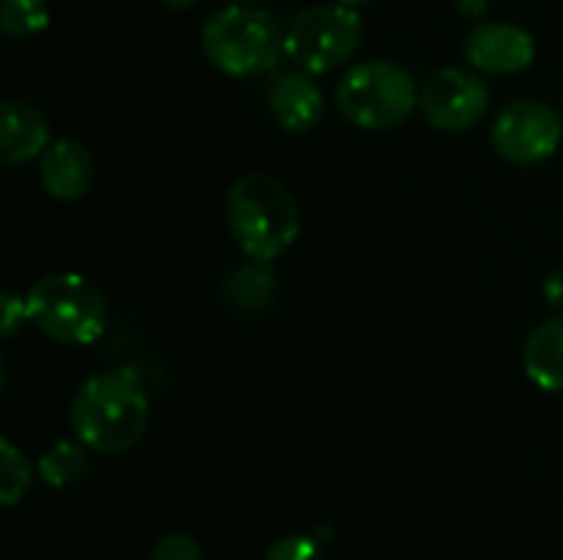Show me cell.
Returning a JSON list of instances; mask_svg holds the SVG:
<instances>
[{"label": "cell", "mask_w": 563, "mask_h": 560, "mask_svg": "<svg viewBox=\"0 0 563 560\" xmlns=\"http://www.w3.org/2000/svg\"><path fill=\"white\" fill-rule=\"evenodd\" d=\"M30 323L63 347H92L109 323L106 294L76 271L40 277L26 290Z\"/></svg>", "instance_id": "cell-4"}, {"label": "cell", "mask_w": 563, "mask_h": 560, "mask_svg": "<svg viewBox=\"0 0 563 560\" xmlns=\"http://www.w3.org/2000/svg\"><path fill=\"white\" fill-rule=\"evenodd\" d=\"M563 142V112L544 99H515L492 122V149L508 165H541Z\"/></svg>", "instance_id": "cell-7"}, {"label": "cell", "mask_w": 563, "mask_h": 560, "mask_svg": "<svg viewBox=\"0 0 563 560\" xmlns=\"http://www.w3.org/2000/svg\"><path fill=\"white\" fill-rule=\"evenodd\" d=\"M148 560H205L201 554V545L185 535V531H172V535H162L152 551H148Z\"/></svg>", "instance_id": "cell-19"}, {"label": "cell", "mask_w": 563, "mask_h": 560, "mask_svg": "<svg viewBox=\"0 0 563 560\" xmlns=\"http://www.w3.org/2000/svg\"><path fill=\"white\" fill-rule=\"evenodd\" d=\"M544 300H548L554 310H561L563 314V267L548 274V281H544Z\"/></svg>", "instance_id": "cell-21"}, {"label": "cell", "mask_w": 563, "mask_h": 560, "mask_svg": "<svg viewBox=\"0 0 563 560\" xmlns=\"http://www.w3.org/2000/svg\"><path fill=\"white\" fill-rule=\"evenodd\" d=\"M561 112H563V96H561Z\"/></svg>", "instance_id": "cell-26"}, {"label": "cell", "mask_w": 563, "mask_h": 560, "mask_svg": "<svg viewBox=\"0 0 563 560\" xmlns=\"http://www.w3.org/2000/svg\"><path fill=\"white\" fill-rule=\"evenodd\" d=\"M422 102L416 76L393 59L353 63L336 83L340 112L366 132H389L402 125Z\"/></svg>", "instance_id": "cell-5"}, {"label": "cell", "mask_w": 563, "mask_h": 560, "mask_svg": "<svg viewBox=\"0 0 563 560\" xmlns=\"http://www.w3.org/2000/svg\"><path fill=\"white\" fill-rule=\"evenodd\" d=\"M528 380L544 393L563 396V314L534 327L521 353Z\"/></svg>", "instance_id": "cell-13"}, {"label": "cell", "mask_w": 563, "mask_h": 560, "mask_svg": "<svg viewBox=\"0 0 563 560\" xmlns=\"http://www.w3.org/2000/svg\"><path fill=\"white\" fill-rule=\"evenodd\" d=\"M168 10H191V7H198L201 0H162Z\"/></svg>", "instance_id": "cell-23"}, {"label": "cell", "mask_w": 563, "mask_h": 560, "mask_svg": "<svg viewBox=\"0 0 563 560\" xmlns=\"http://www.w3.org/2000/svg\"><path fill=\"white\" fill-rule=\"evenodd\" d=\"M287 30L257 3H228L201 26V53L224 76H257L284 56Z\"/></svg>", "instance_id": "cell-3"}, {"label": "cell", "mask_w": 563, "mask_h": 560, "mask_svg": "<svg viewBox=\"0 0 563 560\" xmlns=\"http://www.w3.org/2000/svg\"><path fill=\"white\" fill-rule=\"evenodd\" d=\"M86 446L76 439V442H69V439H59V442H53V446H46L43 449V455H40V479L49 485V488H69V485H76L86 472H89V459H86Z\"/></svg>", "instance_id": "cell-15"}, {"label": "cell", "mask_w": 563, "mask_h": 560, "mask_svg": "<svg viewBox=\"0 0 563 560\" xmlns=\"http://www.w3.org/2000/svg\"><path fill=\"white\" fill-rule=\"evenodd\" d=\"M0 455H3V465H0V505L13 508L30 492V462L10 439L0 442Z\"/></svg>", "instance_id": "cell-17"}, {"label": "cell", "mask_w": 563, "mask_h": 560, "mask_svg": "<svg viewBox=\"0 0 563 560\" xmlns=\"http://www.w3.org/2000/svg\"><path fill=\"white\" fill-rule=\"evenodd\" d=\"M538 56L534 36L518 23H478L465 36V59L488 76H515Z\"/></svg>", "instance_id": "cell-9"}, {"label": "cell", "mask_w": 563, "mask_h": 560, "mask_svg": "<svg viewBox=\"0 0 563 560\" xmlns=\"http://www.w3.org/2000/svg\"><path fill=\"white\" fill-rule=\"evenodd\" d=\"M363 43V17L346 3H317L294 17L284 36V56L313 76L346 66Z\"/></svg>", "instance_id": "cell-6"}, {"label": "cell", "mask_w": 563, "mask_h": 560, "mask_svg": "<svg viewBox=\"0 0 563 560\" xmlns=\"http://www.w3.org/2000/svg\"><path fill=\"white\" fill-rule=\"evenodd\" d=\"M274 294H277V277L267 267V261H251L231 271L224 281V297L234 310H264L271 307Z\"/></svg>", "instance_id": "cell-14"}, {"label": "cell", "mask_w": 563, "mask_h": 560, "mask_svg": "<svg viewBox=\"0 0 563 560\" xmlns=\"http://www.w3.org/2000/svg\"><path fill=\"white\" fill-rule=\"evenodd\" d=\"M0 26L10 40H30L49 26L46 0H0Z\"/></svg>", "instance_id": "cell-16"}, {"label": "cell", "mask_w": 563, "mask_h": 560, "mask_svg": "<svg viewBox=\"0 0 563 560\" xmlns=\"http://www.w3.org/2000/svg\"><path fill=\"white\" fill-rule=\"evenodd\" d=\"M264 560H327L317 535H284L277 538Z\"/></svg>", "instance_id": "cell-18"}, {"label": "cell", "mask_w": 563, "mask_h": 560, "mask_svg": "<svg viewBox=\"0 0 563 560\" xmlns=\"http://www.w3.org/2000/svg\"><path fill=\"white\" fill-rule=\"evenodd\" d=\"M336 3H346V7H366V3H373V0H336Z\"/></svg>", "instance_id": "cell-24"}, {"label": "cell", "mask_w": 563, "mask_h": 560, "mask_svg": "<svg viewBox=\"0 0 563 560\" xmlns=\"http://www.w3.org/2000/svg\"><path fill=\"white\" fill-rule=\"evenodd\" d=\"M488 3H492V0H455L459 13L468 17V20H482V17L488 13Z\"/></svg>", "instance_id": "cell-22"}, {"label": "cell", "mask_w": 563, "mask_h": 560, "mask_svg": "<svg viewBox=\"0 0 563 560\" xmlns=\"http://www.w3.org/2000/svg\"><path fill=\"white\" fill-rule=\"evenodd\" d=\"M422 116L439 132H468L492 109V89L472 66H445L422 83Z\"/></svg>", "instance_id": "cell-8"}, {"label": "cell", "mask_w": 563, "mask_h": 560, "mask_svg": "<svg viewBox=\"0 0 563 560\" xmlns=\"http://www.w3.org/2000/svg\"><path fill=\"white\" fill-rule=\"evenodd\" d=\"M231 3H264V0H231Z\"/></svg>", "instance_id": "cell-25"}, {"label": "cell", "mask_w": 563, "mask_h": 560, "mask_svg": "<svg viewBox=\"0 0 563 560\" xmlns=\"http://www.w3.org/2000/svg\"><path fill=\"white\" fill-rule=\"evenodd\" d=\"M267 112L287 135H307L323 119V92L307 69H284L264 89Z\"/></svg>", "instance_id": "cell-10"}, {"label": "cell", "mask_w": 563, "mask_h": 560, "mask_svg": "<svg viewBox=\"0 0 563 560\" xmlns=\"http://www.w3.org/2000/svg\"><path fill=\"white\" fill-rule=\"evenodd\" d=\"M224 218L231 241L247 261H277L287 254L303 228L294 191L264 172H247L231 182L224 195Z\"/></svg>", "instance_id": "cell-2"}, {"label": "cell", "mask_w": 563, "mask_h": 560, "mask_svg": "<svg viewBox=\"0 0 563 560\" xmlns=\"http://www.w3.org/2000/svg\"><path fill=\"white\" fill-rule=\"evenodd\" d=\"M0 304H3V320H0V333H3V340H13L16 337V330L30 320V307H26V297H20L16 290H3V297H0Z\"/></svg>", "instance_id": "cell-20"}, {"label": "cell", "mask_w": 563, "mask_h": 560, "mask_svg": "<svg viewBox=\"0 0 563 560\" xmlns=\"http://www.w3.org/2000/svg\"><path fill=\"white\" fill-rule=\"evenodd\" d=\"M96 182V162L76 139H53L40 155V185L56 201H79Z\"/></svg>", "instance_id": "cell-11"}, {"label": "cell", "mask_w": 563, "mask_h": 560, "mask_svg": "<svg viewBox=\"0 0 563 560\" xmlns=\"http://www.w3.org/2000/svg\"><path fill=\"white\" fill-rule=\"evenodd\" d=\"M148 393L135 370L92 373L73 396V436L96 455H125L148 432Z\"/></svg>", "instance_id": "cell-1"}, {"label": "cell", "mask_w": 563, "mask_h": 560, "mask_svg": "<svg viewBox=\"0 0 563 560\" xmlns=\"http://www.w3.org/2000/svg\"><path fill=\"white\" fill-rule=\"evenodd\" d=\"M0 109H3V135H0L3 165L16 168L23 162L40 158L53 142L46 116L26 99H3Z\"/></svg>", "instance_id": "cell-12"}]
</instances>
